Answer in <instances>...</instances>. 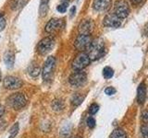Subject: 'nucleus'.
Listing matches in <instances>:
<instances>
[{
	"label": "nucleus",
	"instance_id": "10",
	"mask_svg": "<svg viewBox=\"0 0 148 138\" xmlns=\"http://www.w3.org/2000/svg\"><path fill=\"white\" fill-rule=\"evenodd\" d=\"M4 87L9 90H14V89H18L20 87H22L23 82L21 78L16 77V76H7L4 79Z\"/></svg>",
	"mask_w": 148,
	"mask_h": 138
},
{
	"label": "nucleus",
	"instance_id": "25",
	"mask_svg": "<svg viewBox=\"0 0 148 138\" xmlns=\"http://www.w3.org/2000/svg\"><path fill=\"white\" fill-rule=\"evenodd\" d=\"M40 68L38 66H35L34 68H32L31 70H30V75L32 76V77H36V76H38L40 75Z\"/></svg>",
	"mask_w": 148,
	"mask_h": 138
},
{
	"label": "nucleus",
	"instance_id": "23",
	"mask_svg": "<svg viewBox=\"0 0 148 138\" xmlns=\"http://www.w3.org/2000/svg\"><path fill=\"white\" fill-rule=\"evenodd\" d=\"M23 2H24V0H13L11 3V8L17 9L18 7H21L22 6Z\"/></svg>",
	"mask_w": 148,
	"mask_h": 138
},
{
	"label": "nucleus",
	"instance_id": "14",
	"mask_svg": "<svg viewBox=\"0 0 148 138\" xmlns=\"http://www.w3.org/2000/svg\"><path fill=\"white\" fill-rule=\"evenodd\" d=\"M146 99V87L145 85L142 83L139 85L137 89V101L139 104H143Z\"/></svg>",
	"mask_w": 148,
	"mask_h": 138
},
{
	"label": "nucleus",
	"instance_id": "33",
	"mask_svg": "<svg viewBox=\"0 0 148 138\" xmlns=\"http://www.w3.org/2000/svg\"><path fill=\"white\" fill-rule=\"evenodd\" d=\"M143 1V0H131V2L133 4V5H137L139 3H141Z\"/></svg>",
	"mask_w": 148,
	"mask_h": 138
},
{
	"label": "nucleus",
	"instance_id": "5",
	"mask_svg": "<svg viewBox=\"0 0 148 138\" xmlns=\"http://www.w3.org/2000/svg\"><path fill=\"white\" fill-rule=\"evenodd\" d=\"M130 13V7L129 5L124 0H119L115 3L114 6V14L117 15L120 20L127 18Z\"/></svg>",
	"mask_w": 148,
	"mask_h": 138
},
{
	"label": "nucleus",
	"instance_id": "8",
	"mask_svg": "<svg viewBox=\"0 0 148 138\" xmlns=\"http://www.w3.org/2000/svg\"><path fill=\"white\" fill-rule=\"evenodd\" d=\"M92 38L90 35H84V34H80L79 35L75 41H74V46L75 48L79 51H85L88 49L92 43Z\"/></svg>",
	"mask_w": 148,
	"mask_h": 138
},
{
	"label": "nucleus",
	"instance_id": "12",
	"mask_svg": "<svg viewBox=\"0 0 148 138\" xmlns=\"http://www.w3.org/2000/svg\"><path fill=\"white\" fill-rule=\"evenodd\" d=\"M92 30H94V22L92 21V20H83L79 26L80 34L90 35Z\"/></svg>",
	"mask_w": 148,
	"mask_h": 138
},
{
	"label": "nucleus",
	"instance_id": "27",
	"mask_svg": "<svg viewBox=\"0 0 148 138\" xmlns=\"http://www.w3.org/2000/svg\"><path fill=\"white\" fill-rule=\"evenodd\" d=\"M116 92H117V90H116V89L113 87H108L105 89V93L108 96H112V95L116 94Z\"/></svg>",
	"mask_w": 148,
	"mask_h": 138
},
{
	"label": "nucleus",
	"instance_id": "34",
	"mask_svg": "<svg viewBox=\"0 0 148 138\" xmlns=\"http://www.w3.org/2000/svg\"><path fill=\"white\" fill-rule=\"evenodd\" d=\"M75 9H76V7H72V9H71V16H73V15H74V12H75Z\"/></svg>",
	"mask_w": 148,
	"mask_h": 138
},
{
	"label": "nucleus",
	"instance_id": "29",
	"mask_svg": "<svg viewBox=\"0 0 148 138\" xmlns=\"http://www.w3.org/2000/svg\"><path fill=\"white\" fill-rule=\"evenodd\" d=\"M87 125L89 128H94L95 126V120L94 117H89L87 119Z\"/></svg>",
	"mask_w": 148,
	"mask_h": 138
},
{
	"label": "nucleus",
	"instance_id": "17",
	"mask_svg": "<svg viewBox=\"0 0 148 138\" xmlns=\"http://www.w3.org/2000/svg\"><path fill=\"white\" fill-rule=\"evenodd\" d=\"M4 61L6 63L7 66L8 68H11L14 64V61H15V57H14V54L10 52H8L6 53L5 55V58H4Z\"/></svg>",
	"mask_w": 148,
	"mask_h": 138
},
{
	"label": "nucleus",
	"instance_id": "36",
	"mask_svg": "<svg viewBox=\"0 0 148 138\" xmlns=\"http://www.w3.org/2000/svg\"><path fill=\"white\" fill-rule=\"evenodd\" d=\"M74 138H82V137H80V136H76V137H74Z\"/></svg>",
	"mask_w": 148,
	"mask_h": 138
},
{
	"label": "nucleus",
	"instance_id": "2",
	"mask_svg": "<svg viewBox=\"0 0 148 138\" xmlns=\"http://www.w3.org/2000/svg\"><path fill=\"white\" fill-rule=\"evenodd\" d=\"M7 103L10 108L14 109L15 110H18L25 107L27 100L25 96L22 93H15L8 97L7 99Z\"/></svg>",
	"mask_w": 148,
	"mask_h": 138
},
{
	"label": "nucleus",
	"instance_id": "31",
	"mask_svg": "<svg viewBox=\"0 0 148 138\" xmlns=\"http://www.w3.org/2000/svg\"><path fill=\"white\" fill-rule=\"evenodd\" d=\"M142 119H143V121L148 122V110H145V112L142 113Z\"/></svg>",
	"mask_w": 148,
	"mask_h": 138
},
{
	"label": "nucleus",
	"instance_id": "4",
	"mask_svg": "<svg viewBox=\"0 0 148 138\" xmlns=\"http://www.w3.org/2000/svg\"><path fill=\"white\" fill-rule=\"evenodd\" d=\"M55 46V40L53 37H45L39 41L37 45V52L41 55L48 53Z\"/></svg>",
	"mask_w": 148,
	"mask_h": 138
},
{
	"label": "nucleus",
	"instance_id": "1",
	"mask_svg": "<svg viewBox=\"0 0 148 138\" xmlns=\"http://www.w3.org/2000/svg\"><path fill=\"white\" fill-rule=\"evenodd\" d=\"M86 51V53L88 54L91 61H95V60L101 58L105 54V43L103 40L100 38L92 40Z\"/></svg>",
	"mask_w": 148,
	"mask_h": 138
},
{
	"label": "nucleus",
	"instance_id": "21",
	"mask_svg": "<svg viewBox=\"0 0 148 138\" xmlns=\"http://www.w3.org/2000/svg\"><path fill=\"white\" fill-rule=\"evenodd\" d=\"M114 76V70L109 66H106L103 69V76L106 79H109Z\"/></svg>",
	"mask_w": 148,
	"mask_h": 138
},
{
	"label": "nucleus",
	"instance_id": "26",
	"mask_svg": "<svg viewBox=\"0 0 148 138\" xmlns=\"http://www.w3.org/2000/svg\"><path fill=\"white\" fill-rule=\"evenodd\" d=\"M67 7H68V2H64L62 4H60L59 6H58V11L60 13H65L67 10Z\"/></svg>",
	"mask_w": 148,
	"mask_h": 138
},
{
	"label": "nucleus",
	"instance_id": "11",
	"mask_svg": "<svg viewBox=\"0 0 148 138\" xmlns=\"http://www.w3.org/2000/svg\"><path fill=\"white\" fill-rule=\"evenodd\" d=\"M104 25L109 28H119L121 25V20L114 13H111L105 17Z\"/></svg>",
	"mask_w": 148,
	"mask_h": 138
},
{
	"label": "nucleus",
	"instance_id": "3",
	"mask_svg": "<svg viewBox=\"0 0 148 138\" xmlns=\"http://www.w3.org/2000/svg\"><path fill=\"white\" fill-rule=\"evenodd\" d=\"M91 60L88 56L86 53H79L75 59L72 62V68L75 71H82L83 68H85L87 66H89Z\"/></svg>",
	"mask_w": 148,
	"mask_h": 138
},
{
	"label": "nucleus",
	"instance_id": "7",
	"mask_svg": "<svg viewBox=\"0 0 148 138\" xmlns=\"http://www.w3.org/2000/svg\"><path fill=\"white\" fill-rule=\"evenodd\" d=\"M86 81H87V75L85 72H82V71L75 72L69 78V84L76 87L83 86L86 83Z\"/></svg>",
	"mask_w": 148,
	"mask_h": 138
},
{
	"label": "nucleus",
	"instance_id": "13",
	"mask_svg": "<svg viewBox=\"0 0 148 138\" xmlns=\"http://www.w3.org/2000/svg\"><path fill=\"white\" fill-rule=\"evenodd\" d=\"M111 6V0H94L92 7L95 10L98 12H104L110 7Z\"/></svg>",
	"mask_w": 148,
	"mask_h": 138
},
{
	"label": "nucleus",
	"instance_id": "19",
	"mask_svg": "<svg viewBox=\"0 0 148 138\" xmlns=\"http://www.w3.org/2000/svg\"><path fill=\"white\" fill-rule=\"evenodd\" d=\"M48 10V0H41V5H40V15L42 17H45L46 15Z\"/></svg>",
	"mask_w": 148,
	"mask_h": 138
},
{
	"label": "nucleus",
	"instance_id": "20",
	"mask_svg": "<svg viewBox=\"0 0 148 138\" xmlns=\"http://www.w3.org/2000/svg\"><path fill=\"white\" fill-rule=\"evenodd\" d=\"M84 99V96H82L81 94H74L71 98V104L73 106H79L82 103Z\"/></svg>",
	"mask_w": 148,
	"mask_h": 138
},
{
	"label": "nucleus",
	"instance_id": "30",
	"mask_svg": "<svg viewBox=\"0 0 148 138\" xmlns=\"http://www.w3.org/2000/svg\"><path fill=\"white\" fill-rule=\"evenodd\" d=\"M5 27H6V20L2 14H0V31L3 30Z\"/></svg>",
	"mask_w": 148,
	"mask_h": 138
},
{
	"label": "nucleus",
	"instance_id": "6",
	"mask_svg": "<svg viewBox=\"0 0 148 138\" xmlns=\"http://www.w3.org/2000/svg\"><path fill=\"white\" fill-rule=\"evenodd\" d=\"M56 66V59L54 56H49L46 61L45 62L43 70H42V76H43L44 80H49L53 75L54 69Z\"/></svg>",
	"mask_w": 148,
	"mask_h": 138
},
{
	"label": "nucleus",
	"instance_id": "18",
	"mask_svg": "<svg viewBox=\"0 0 148 138\" xmlns=\"http://www.w3.org/2000/svg\"><path fill=\"white\" fill-rule=\"evenodd\" d=\"M109 138H127L126 133L122 130V129H115V130L111 133Z\"/></svg>",
	"mask_w": 148,
	"mask_h": 138
},
{
	"label": "nucleus",
	"instance_id": "35",
	"mask_svg": "<svg viewBox=\"0 0 148 138\" xmlns=\"http://www.w3.org/2000/svg\"><path fill=\"white\" fill-rule=\"evenodd\" d=\"M1 77H2V75H1V72H0V81H1Z\"/></svg>",
	"mask_w": 148,
	"mask_h": 138
},
{
	"label": "nucleus",
	"instance_id": "22",
	"mask_svg": "<svg viewBox=\"0 0 148 138\" xmlns=\"http://www.w3.org/2000/svg\"><path fill=\"white\" fill-rule=\"evenodd\" d=\"M18 122H16L14 125L11 127V129H10V135H9V136H8V138H14L16 135H17V133H18Z\"/></svg>",
	"mask_w": 148,
	"mask_h": 138
},
{
	"label": "nucleus",
	"instance_id": "28",
	"mask_svg": "<svg viewBox=\"0 0 148 138\" xmlns=\"http://www.w3.org/2000/svg\"><path fill=\"white\" fill-rule=\"evenodd\" d=\"M141 133L143 138H148V125H143L141 127Z\"/></svg>",
	"mask_w": 148,
	"mask_h": 138
},
{
	"label": "nucleus",
	"instance_id": "24",
	"mask_svg": "<svg viewBox=\"0 0 148 138\" xmlns=\"http://www.w3.org/2000/svg\"><path fill=\"white\" fill-rule=\"evenodd\" d=\"M99 110V105L98 104H96V103H92L91 106H90V108H89V112L92 114V115H94Z\"/></svg>",
	"mask_w": 148,
	"mask_h": 138
},
{
	"label": "nucleus",
	"instance_id": "15",
	"mask_svg": "<svg viewBox=\"0 0 148 138\" xmlns=\"http://www.w3.org/2000/svg\"><path fill=\"white\" fill-rule=\"evenodd\" d=\"M71 135V125L69 123H66L60 129V137L69 138Z\"/></svg>",
	"mask_w": 148,
	"mask_h": 138
},
{
	"label": "nucleus",
	"instance_id": "16",
	"mask_svg": "<svg viewBox=\"0 0 148 138\" xmlns=\"http://www.w3.org/2000/svg\"><path fill=\"white\" fill-rule=\"evenodd\" d=\"M51 106H52V109L55 110V112H61L65 107V103L62 99H57L53 100L52 105Z\"/></svg>",
	"mask_w": 148,
	"mask_h": 138
},
{
	"label": "nucleus",
	"instance_id": "32",
	"mask_svg": "<svg viewBox=\"0 0 148 138\" xmlns=\"http://www.w3.org/2000/svg\"><path fill=\"white\" fill-rule=\"evenodd\" d=\"M4 112H5V107L2 105H0V117L4 114Z\"/></svg>",
	"mask_w": 148,
	"mask_h": 138
},
{
	"label": "nucleus",
	"instance_id": "9",
	"mask_svg": "<svg viewBox=\"0 0 148 138\" xmlns=\"http://www.w3.org/2000/svg\"><path fill=\"white\" fill-rule=\"evenodd\" d=\"M65 22L62 18H52L45 25V31L47 33H55L64 28Z\"/></svg>",
	"mask_w": 148,
	"mask_h": 138
},
{
	"label": "nucleus",
	"instance_id": "37",
	"mask_svg": "<svg viewBox=\"0 0 148 138\" xmlns=\"http://www.w3.org/2000/svg\"><path fill=\"white\" fill-rule=\"evenodd\" d=\"M146 29H147V33H148V24H147V28H146Z\"/></svg>",
	"mask_w": 148,
	"mask_h": 138
}]
</instances>
